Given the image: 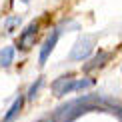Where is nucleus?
I'll list each match as a JSON object with an SVG mask.
<instances>
[{
    "mask_svg": "<svg viewBox=\"0 0 122 122\" xmlns=\"http://www.w3.org/2000/svg\"><path fill=\"white\" fill-rule=\"evenodd\" d=\"M110 56H112V54L106 52V50H98V54H96L88 64H84V72H92V70H96V68H102V66L110 60Z\"/></svg>",
    "mask_w": 122,
    "mask_h": 122,
    "instance_id": "nucleus-4",
    "label": "nucleus"
},
{
    "mask_svg": "<svg viewBox=\"0 0 122 122\" xmlns=\"http://www.w3.org/2000/svg\"><path fill=\"white\" fill-rule=\"evenodd\" d=\"M36 122H54V118L50 116V118H42V120H36Z\"/></svg>",
    "mask_w": 122,
    "mask_h": 122,
    "instance_id": "nucleus-10",
    "label": "nucleus"
},
{
    "mask_svg": "<svg viewBox=\"0 0 122 122\" xmlns=\"http://www.w3.org/2000/svg\"><path fill=\"white\" fill-rule=\"evenodd\" d=\"M74 86H76V80H74V76L72 74H68V76H60V78H56L52 82V92L54 96H64V94H70L74 90Z\"/></svg>",
    "mask_w": 122,
    "mask_h": 122,
    "instance_id": "nucleus-1",
    "label": "nucleus"
},
{
    "mask_svg": "<svg viewBox=\"0 0 122 122\" xmlns=\"http://www.w3.org/2000/svg\"><path fill=\"white\" fill-rule=\"evenodd\" d=\"M92 84H94V80H76L74 90H82V88H86V86H92Z\"/></svg>",
    "mask_w": 122,
    "mask_h": 122,
    "instance_id": "nucleus-9",
    "label": "nucleus"
},
{
    "mask_svg": "<svg viewBox=\"0 0 122 122\" xmlns=\"http://www.w3.org/2000/svg\"><path fill=\"white\" fill-rule=\"evenodd\" d=\"M56 42H58V32H52L50 36L46 38V42H44V46H42V50H40V64H44L48 60V56H50V52L54 50V46H56Z\"/></svg>",
    "mask_w": 122,
    "mask_h": 122,
    "instance_id": "nucleus-5",
    "label": "nucleus"
},
{
    "mask_svg": "<svg viewBox=\"0 0 122 122\" xmlns=\"http://www.w3.org/2000/svg\"><path fill=\"white\" fill-rule=\"evenodd\" d=\"M36 34H38V24H30V26L20 34L18 38V48L20 50H28L34 46V40H36Z\"/></svg>",
    "mask_w": 122,
    "mask_h": 122,
    "instance_id": "nucleus-2",
    "label": "nucleus"
},
{
    "mask_svg": "<svg viewBox=\"0 0 122 122\" xmlns=\"http://www.w3.org/2000/svg\"><path fill=\"white\" fill-rule=\"evenodd\" d=\"M22 104H24V98L22 96H18L16 100H14V104L10 106V110H8V114L4 116V122H12L16 116L20 114V110H22Z\"/></svg>",
    "mask_w": 122,
    "mask_h": 122,
    "instance_id": "nucleus-6",
    "label": "nucleus"
},
{
    "mask_svg": "<svg viewBox=\"0 0 122 122\" xmlns=\"http://www.w3.org/2000/svg\"><path fill=\"white\" fill-rule=\"evenodd\" d=\"M40 86H42V78H38L36 82L30 86V90H28V100H34V98H36V92H38Z\"/></svg>",
    "mask_w": 122,
    "mask_h": 122,
    "instance_id": "nucleus-8",
    "label": "nucleus"
},
{
    "mask_svg": "<svg viewBox=\"0 0 122 122\" xmlns=\"http://www.w3.org/2000/svg\"><path fill=\"white\" fill-rule=\"evenodd\" d=\"M14 60V48L12 46H6L0 50V68H6V66L12 64Z\"/></svg>",
    "mask_w": 122,
    "mask_h": 122,
    "instance_id": "nucleus-7",
    "label": "nucleus"
},
{
    "mask_svg": "<svg viewBox=\"0 0 122 122\" xmlns=\"http://www.w3.org/2000/svg\"><path fill=\"white\" fill-rule=\"evenodd\" d=\"M90 50H92V38H82L74 44L72 52H70V58L72 60H84L90 54Z\"/></svg>",
    "mask_w": 122,
    "mask_h": 122,
    "instance_id": "nucleus-3",
    "label": "nucleus"
},
{
    "mask_svg": "<svg viewBox=\"0 0 122 122\" xmlns=\"http://www.w3.org/2000/svg\"><path fill=\"white\" fill-rule=\"evenodd\" d=\"M24 2H28V0H24Z\"/></svg>",
    "mask_w": 122,
    "mask_h": 122,
    "instance_id": "nucleus-11",
    "label": "nucleus"
}]
</instances>
